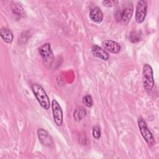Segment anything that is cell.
I'll list each match as a JSON object with an SVG mask.
<instances>
[{
	"instance_id": "obj_10",
	"label": "cell",
	"mask_w": 159,
	"mask_h": 159,
	"mask_svg": "<svg viewBox=\"0 0 159 159\" xmlns=\"http://www.w3.org/2000/svg\"><path fill=\"white\" fill-rule=\"evenodd\" d=\"M91 52L94 56L103 60H107L109 58V53L104 48L97 45H93L92 46Z\"/></svg>"
},
{
	"instance_id": "obj_14",
	"label": "cell",
	"mask_w": 159,
	"mask_h": 159,
	"mask_svg": "<svg viewBox=\"0 0 159 159\" xmlns=\"http://www.w3.org/2000/svg\"><path fill=\"white\" fill-rule=\"evenodd\" d=\"M13 4H12V10L14 14H16L17 16H22L24 15V9L22 7L20 4L13 2Z\"/></svg>"
},
{
	"instance_id": "obj_17",
	"label": "cell",
	"mask_w": 159,
	"mask_h": 159,
	"mask_svg": "<svg viewBox=\"0 0 159 159\" xmlns=\"http://www.w3.org/2000/svg\"><path fill=\"white\" fill-rule=\"evenodd\" d=\"M93 136L96 139H99L101 137V130L100 128L98 126H94L92 131Z\"/></svg>"
},
{
	"instance_id": "obj_18",
	"label": "cell",
	"mask_w": 159,
	"mask_h": 159,
	"mask_svg": "<svg viewBox=\"0 0 159 159\" xmlns=\"http://www.w3.org/2000/svg\"><path fill=\"white\" fill-rule=\"evenodd\" d=\"M118 1H102V4L103 6L106 7H112L118 4Z\"/></svg>"
},
{
	"instance_id": "obj_1",
	"label": "cell",
	"mask_w": 159,
	"mask_h": 159,
	"mask_svg": "<svg viewBox=\"0 0 159 159\" xmlns=\"http://www.w3.org/2000/svg\"><path fill=\"white\" fill-rule=\"evenodd\" d=\"M134 7L130 2H125L118 7L114 12L116 20L121 24H127L133 14Z\"/></svg>"
},
{
	"instance_id": "obj_11",
	"label": "cell",
	"mask_w": 159,
	"mask_h": 159,
	"mask_svg": "<svg viewBox=\"0 0 159 159\" xmlns=\"http://www.w3.org/2000/svg\"><path fill=\"white\" fill-rule=\"evenodd\" d=\"M89 17L93 22H101L103 19V14L101 9L98 7L91 9L89 12Z\"/></svg>"
},
{
	"instance_id": "obj_8",
	"label": "cell",
	"mask_w": 159,
	"mask_h": 159,
	"mask_svg": "<svg viewBox=\"0 0 159 159\" xmlns=\"http://www.w3.org/2000/svg\"><path fill=\"white\" fill-rule=\"evenodd\" d=\"M37 136L40 143L46 147H51L53 145L52 138L50 137L47 130L43 129H39L37 130Z\"/></svg>"
},
{
	"instance_id": "obj_3",
	"label": "cell",
	"mask_w": 159,
	"mask_h": 159,
	"mask_svg": "<svg viewBox=\"0 0 159 159\" xmlns=\"http://www.w3.org/2000/svg\"><path fill=\"white\" fill-rule=\"evenodd\" d=\"M142 83L143 88L147 91L151 90L154 85L153 70L151 66L147 63L143 66Z\"/></svg>"
},
{
	"instance_id": "obj_5",
	"label": "cell",
	"mask_w": 159,
	"mask_h": 159,
	"mask_svg": "<svg viewBox=\"0 0 159 159\" xmlns=\"http://www.w3.org/2000/svg\"><path fill=\"white\" fill-rule=\"evenodd\" d=\"M138 126L141 133V135L147 143L149 145H153L155 143L154 137L148 129L146 122L142 118H139L138 120Z\"/></svg>"
},
{
	"instance_id": "obj_2",
	"label": "cell",
	"mask_w": 159,
	"mask_h": 159,
	"mask_svg": "<svg viewBox=\"0 0 159 159\" xmlns=\"http://www.w3.org/2000/svg\"><path fill=\"white\" fill-rule=\"evenodd\" d=\"M32 90L40 106L46 110L48 109L50 106V100L43 88L40 84L35 83L32 85Z\"/></svg>"
},
{
	"instance_id": "obj_15",
	"label": "cell",
	"mask_w": 159,
	"mask_h": 159,
	"mask_svg": "<svg viewBox=\"0 0 159 159\" xmlns=\"http://www.w3.org/2000/svg\"><path fill=\"white\" fill-rule=\"evenodd\" d=\"M83 104L87 107H91L93 104V99L90 95H86L82 99Z\"/></svg>"
},
{
	"instance_id": "obj_7",
	"label": "cell",
	"mask_w": 159,
	"mask_h": 159,
	"mask_svg": "<svg viewBox=\"0 0 159 159\" xmlns=\"http://www.w3.org/2000/svg\"><path fill=\"white\" fill-rule=\"evenodd\" d=\"M52 108L55 123L57 125L61 126L63 124V112L61 106L55 99L52 101Z\"/></svg>"
},
{
	"instance_id": "obj_9",
	"label": "cell",
	"mask_w": 159,
	"mask_h": 159,
	"mask_svg": "<svg viewBox=\"0 0 159 159\" xmlns=\"http://www.w3.org/2000/svg\"><path fill=\"white\" fill-rule=\"evenodd\" d=\"M103 48L107 52L112 53H117L120 52L121 47L120 45L115 41L111 40H104L102 42Z\"/></svg>"
},
{
	"instance_id": "obj_4",
	"label": "cell",
	"mask_w": 159,
	"mask_h": 159,
	"mask_svg": "<svg viewBox=\"0 0 159 159\" xmlns=\"http://www.w3.org/2000/svg\"><path fill=\"white\" fill-rule=\"evenodd\" d=\"M40 55L42 58L44 65L47 67L50 66L54 61L55 57L51 48L50 44L46 43L43 44L39 49Z\"/></svg>"
},
{
	"instance_id": "obj_16",
	"label": "cell",
	"mask_w": 159,
	"mask_h": 159,
	"mask_svg": "<svg viewBox=\"0 0 159 159\" xmlns=\"http://www.w3.org/2000/svg\"><path fill=\"white\" fill-rule=\"evenodd\" d=\"M129 38V40L132 43H136V42H138L140 40V36L137 32H130Z\"/></svg>"
},
{
	"instance_id": "obj_6",
	"label": "cell",
	"mask_w": 159,
	"mask_h": 159,
	"mask_svg": "<svg viewBox=\"0 0 159 159\" xmlns=\"http://www.w3.org/2000/svg\"><path fill=\"white\" fill-rule=\"evenodd\" d=\"M147 2L144 0L138 1L135 10V20L139 24L142 23L146 17Z\"/></svg>"
},
{
	"instance_id": "obj_12",
	"label": "cell",
	"mask_w": 159,
	"mask_h": 159,
	"mask_svg": "<svg viewBox=\"0 0 159 159\" xmlns=\"http://www.w3.org/2000/svg\"><path fill=\"white\" fill-rule=\"evenodd\" d=\"M0 35L3 40L6 43H10L13 40V34L7 28L2 27L0 30Z\"/></svg>"
},
{
	"instance_id": "obj_13",
	"label": "cell",
	"mask_w": 159,
	"mask_h": 159,
	"mask_svg": "<svg viewBox=\"0 0 159 159\" xmlns=\"http://www.w3.org/2000/svg\"><path fill=\"white\" fill-rule=\"evenodd\" d=\"M86 112L84 108L80 106L76 108L75 110L74 111L73 118L76 121L80 122L86 116Z\"/></svg>"
}]
</instances>
